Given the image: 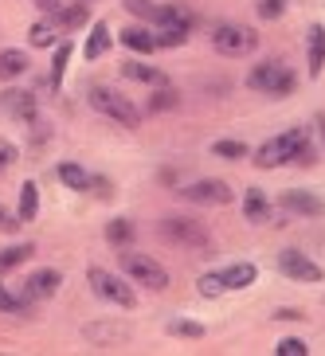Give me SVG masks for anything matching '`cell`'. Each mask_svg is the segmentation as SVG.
<instances>
[{
  "mask_svg": "<svg viewBox=\"0 0 325 356\" xmlns=\"http://www.w3.org/2000/svg\"><path fill=\"white\" fill-rule=\"evenodd\" d=\"M247 86L259 90V95H267V98H290L294 86H298V74H294L283 59H267V63L247 71Z\"/></svg>",
  "mask_w": 325,
  "mask_h": 356,
  "instance_id": "obj_1",
  "label": "cell"
},
{
  "mask_svg": "<svg viewBox=\"0 0 325 356\" xmlns=\"http://www.w3.org/2000/svg\"><path fill=\"white\" fill-rule=\"evenodd\" d=\"M86 102H90V110L106 114L110 122H118V126H126V129L141 126V110H137L122 90H114V86H90V90H86Z\"/></svg>",
  "mask_w": 325,
  "mask_h": 356,
  "instance_id": "obj_2",
  "label": "cell"
},
{
  "mask_svg": "<svg viewBox=\"0 0 325 356\" xmlns=\"http://www.w3.org/2000/svg\"><path fill=\"white\" fill-rule=\"evenodd\" d=\"M212 47L228 59H243V55L259 51V32L247 24H216L212 28Z\"/></svg>",
  "mask_w": 325,
  "mask_h": 356,
  "instance_id": "obj_3",
  "label": "cell"
},
{
  "mask_svg": "<svg viewBox=\"0 0 325 356\" xmlns=\"http://www.w3.org/2000/svg\"><path fill=\"white\" fill-rule=\"evenodd\" d=\"M122 274H126L129 282L145 286V290L161 293L168 290V270L161 266L157 259H149V254H137V251H122Z\"/></svg>",
  "mask_w": 325,
  "mask_h": 356,
  "instance_id": "obj_4",
  "label": "cell"
},
{
  "mask_svg": "<svg viewBox=\"0 0 325 356\" xmlns=\"http://www.w3.org/2000/svg\"><path fill=\"white\" fill-rule=\"evenodd\" d=\"M86 282H90V290H95L98 298H102V302L118 305V309H134V305H137L134 286H129L126 278L110 274L106 266H90V270H86Z\"/></svg>",
  "mask_w": 325,
  "mask_h": 356,
  "instance_id": "obj_5",
  "label": "cell"
},
{
  "mask_svg": "<svg viewBox=\"0 0 325 356\" xmlns=\"http://www.w3.org/2000/svg\"><path fill=\"white\" fill-rule=\"evenodd\" d=\"M161 235L177 247H192V251H212V235L200 220H189V216H165L161 220Z\"/></svg>",
  "mask_w": 325,
  "mask_h": 356,
  "instance_id": "obj_6",
  "label": "cell"
},
{
  "mask_svg": "<svg viewBox=\"0 0 325 356\" xmlns=\"http://www.w3.org/2000/svg\"><path fill=\"white\" fill-rule=\"evenodd\" d=\"M302 137H310V129L294 126V129H286V134L271 137V141H262V145L255 149V161H251V165H255V168H278V165H290V153H294V145H298Z\"/></svg>",
  "mask_w": 325,
  "mask_h": 356,
  "instance_id": "obj_7",
  "label": "cell"
},
{
  "mask_svg": "<svg viewBox=\"0 0 325 356\" xmlns=\"http://www.w3.org/2000/svg\"><path fill=\"white\" fill-rule=\"evenodd\" d=\"M177 196L184 200V204H200V208H223V204H231V200H235V192H231L228 180L204 177V180H192V184H184Z\"/></svg>",
  "mask_w": 325,
  "mask_h": 356,
  "instance_id": "obj_8",
  "label": "cell"
},
{
  "mask_svg": "<svg viewBox=\"0 0 325 356\" xmlns=\"http://www.w3.org/2000/svg\"><path fill=\"white\" fill-rule=\"evenodd\" d=\"M278 270L286 274V278H294V282H310V286H317V282H325V270L317 266L314 259L306 251H298V247H286V251H278Z\"/></svg>",
  "mask_w": 325,
  "mask_h": 356,
  "instance_id": "obj_9",
  "label": "cell"
},
{
  "mask_svg": "<svg viewBox=\"0 0 325 356\" xmlns=\"http://www.w3.org/2000/svg\"><path fill=\"white\" fill-rule=\"evenodd\" d=\"M278 208L290 211V216H306V220H317V216H325V200L317 196V192L310 188H290L278 196Z\"/></svg>",
  "mask_w": 325,
  "mask_h": 356,
  "instance_id": "obj_10",
  "label": "cell"
},
{
  "mask_svg": "<svg viewBox=\"0 0 325 356\" xmlns=\"http://www.w3.org/2000/svg\"><path fill=\"white\" fill-rule=\"evenodd\" d=\"M59 286H63V274L55 270V266H43V270L28 274V282H24L20 293H28L32 302H47V298L59 293Z\"/></svg>",
  "mask_w": 325,
  "mask_h": 356,
  "instance_id": "obj_11",
  "label": "cell"
},
{
  "mask_svg": "<svg viewBox=\"0 0 325 356\" xmlns=\"http://www.w3.org/2000/svg\"><path fill=\"white\" fill-rule=\"evenodd\" d=\"M0 114L16 118V122H28L32 126L35 122V95H28V90H4L0 95Z\"/></svg>",
  "mask_w": 325,
  "mask_h": 356,
  "instance_id": "obj_12",
  "label": "cell"
},
{
  "mask_svg": "<svg viewBox=\"0 0 325 356\" xmlns=\"http://www.w3.org/2000/svg\"><path fill=\"white\" fill-rule=\"evenodd\" d=\"M118 40L126 43L129 51H137V55H153V51H157V32L145 28V24H129V28H122Z\"/></svg>",
  "mask_w": 325,
  "mask_h": 356,
  "instance_id": "obj_13",
  "label": "cell"
},
{
  "mask_svg": "<svg viewBox=\"0 0 325 356\" xmlns=\"http://www.w3.org/2000/svg\"><path fill=\"white\" fill-rule=\"evenodd\" d=\"M243 216H247V223H274V204L267 200L262 188H247V196H243Z\"/></svg>",
  "mask_w": 325,
  "mask_h": 356,
  "instance_id": "obj_14",
  "label": "cell"
},
{
  "mask_svg": "<svg viewBox=\"0 0 325 356\" xmlns=\"http://www.w3.org/2000/svg\"><path fill=\"white\" fill-rule=\"evenodd\" d=\"M306 67H310V79L325 71V28L314 24L310 32H306Z\"/></svg>",
  "mask_w": 325,
  "mask_h": 356,
  "instance_id": "obj_15",
  "label": "cell"
},
{
  "mask_svg": "<svg viewBox=\"0 0 325 356\" xmlns=\"http://www.w3.org/2000/svg\"><path fill=\"white\" fill-rule=\"evenodd\" d=\"M220 278H223V290H247L259 278V266L255 262H231V266L220 270Z\"/></svg>",
  "mask_w": 325,
  "mask_h": 356,
  "instance_id": "obj_16",
  "label": "cell"
},
{
  "mask_svg": "<svg viewBox=\"0 0 325 356\" xmlns=\"http://www.w3.org/2000/svg\"><path fill=\"white\" fill-rule=\"evenodd\" d=\"M110 43H114V35H110V24H106V20H95V24H90V35H86V43H83V55L95 63V59H102V55L110 51Z\"/></svg>",
  "mask_w": 325,
  "mask_h": 356,
  "instance_id": "obj_17",
  "label": "cell"
},
{
  "mask_svg": "<svg viewBox=\"0 0 325 356\" xmlns=\"http://www.w3.org/2000/svg\"><path fill=\"white\" fill-rule=\"evenodd\" d=\"M28 51H20V47H4L0 51V83H16L20 74H28Z\"/></svg>",
  "mask_w": 325,
  "mask_h": 356,
  "instance_id": "obj_18",
  "label": "cell"
},
{
  "mask_svg": "<svg viewBox=\"0 0 325 356\" xmlns=\"http://www.w3.org/2000/svg\"><path fill=\"white\" fill-rule=\"evenodd\" d=\"M55 177H59V184H67L71 192H90V172H86L79 161H59V165H55Z\"/></svg>",
  "mask_w": 325,
  "mask_h": 356,
  "instance_id": "obj_19",
  "label": "cell"
},
{
  "mask_svg": "<svg viewBox=\"0 0 325 356\" xmlns=\"http://www.w3.org/2000/svg\"><path fill=\"white\" fill-rule=\"evenodd\" d=\"M122 74H126L129 83H145V86H165V71H157V67L141 63V59H129V63H122Z\"/></svg>",
  "mask_w": 325,
  "mask_h": 356,
  "instance_id": "obj_20",
  "label": "cell"
},
{
  "mask_svg": "<svg viewBox=\"0 0 325 356\" xmlns=\"http://www.w3.org/2000/svg\"><path fill=\"white\" fill-rule=\"evenodd\" d=\"M153 24H157V28H184V32H192L196 20H192V12L184 8V4H161Z\"/></svg>",
  "mask_w": 325,
  "mask_h": 356,
  "instance_id": "obj_21",
  "label": "cell"
},
{
  "mask_svg": "<svg viewBox=\"0 0 325 356\" xmlns=\"http://www.w3.org/2000/svg\"><path fill=\"white\" fill-rule=\"evenodd\" d=\"M134 235H137V227H134V220H126V216H114V220L106 223V243L118 247V251H126L129 243H134Z\"/></svg>",
  "mask_w": 325,
  "mask_h": 356,
  "instance_id": "obj_22",
  "label": "cell"
},
{
  "mask_svg": "<svg viewBox=\"0 0 325 356\" xmlns=\"http://www.w3.org/2000/svg\"><path fill=\"white\" fill-rule=\"evenodd\" d=\"M28 43H32V47H55V43H59V24H55L51 16L35 20L32 28H28Z\"/></svg>",
  "mask_w": 325,
  "mask_h": 356,
  "instance_id": "obj_23",
  "label": "cell"
},
{
  "mask_svg": "<svg viewBox=\"0 0 325 356\" xmlns=\"http://www.w3.org/2000/svg\"><path fill=\"white\" fill-rule=\"evenodd\" d=\"M51 20L59 24V32H74V28H83V24L90 20V8H86V4H63Z\"/></svg>",
  "mask_w": 325,
  "mask_h": 356,
  "instance_id": "obj_24",
  "label": "cell"
},
{
  "mask_svg": "<svg viewBox=\"0 0 325 356\" xmlns=\"http://www.w3.org/2000/svg\"><path fill=\"white\" fill-rule=\"evenodd\" d=\"M32 298L28 293H12L8 286L0 282V314H16V317H32Z\"/></svg>",
  "mask_w": 325,
  "mask_h": 356,
  "instance_id": "obj_25",
  "label": "cell"
},
{
  "mask_svg": "<svg viewBox=\"0 0 325 356\" xmlns=\"http://www.w3.org/2000/svg\"><path fill=\"white\" fill-rule=\"evenodd\" d=\"M20 223H32L40 216V188H35V180H24L20 184V208H16Z\"/></svg>",
  "mask_w": 325,
  "mask_h": 356,
  "instance_id": "obj_26",
  "label": "cell"
},
{
  "mask_svg": "<svg viewBox=\"0 0 325 356\" xmlns=\"http://www.w3.org/2000/svg\"><path fill=\"white\" fill-rule=\"evenodd\" d=\"M71 40H59L55 43V55H51V74H47V83H51V90H59V83H63L67 74V63H71Z\"/></svg>",
  "mask_w": 325,
  "mask_h": 356,
  "instance_id": "obj_27",
  "label": "cell"
},
{
  "mask_svg": "<svg viewBox=\"0 0 325 356\" xmlns=\"http://www.w3.org/2000/svg\"><path fill=\"white\" fill-rule=\"evenodd\" d=\"M32 254H35L32 243H12V247H4V251H0V274H8V270H16V266H24Z\"/></svg>",
  "mask_w": 325,
  "mask_h": 356,
  "instance_id": "obj_28",
  "label": "cell"
},
{
  "mask_svg": "<svg viewBox=\"0 0 325 356\" xmlns=\"http://www.w3.org/2000/svg\"><path fill=\"white\" fill-rule=\"evenodd\" d=\"M149 114H165V110H177V106H180V90H177V86H157V90H153V95H149Z\"/></svg>",
  "mask_w": 325,
  "mask_h": 356,
  "instance_id": "obj_29",
  "label": "cell"
},
{
  "mask_svg": "<svg viewBox=\"0 0 325 356\" xmlns=\"http://www.w3.org/2000/svg\"><path fill=\"white\" fill-rule=\"evenodd\" d=\"M290 165H298V168H314L317 165V149H314V141H310V137H302V141L294 145Z\"/></svg>",
  "mask_w": 325,
  "mask_h": 356,
  "instance_id": "obj_30",
  "label": "cell"
},
{
  "mask_svg": "<svg viewBox=\"0 0 325 356\" xmlns=\"http://www.w3.org/2000/svg\"><path fill=\"white\" fill-rule=\"evenodd\" d=\"M165 329H168V337H189V341L204 337V325H200V321H189V317H173Z\"/></svg>",
  "mask_w": 325,
  "mask_h": 356,
  "instance_id": "obj_31",
  "label": "cell"
},
{
  "mask_svg": "<svg viewBox=\"0 0 325 356\" xmlns=\"http://www.w3.org/2000/svg\"><path fill=\"white\" fill-rule=\"evenodd\" d=\"M196 290H200V298H220V293H228V290H223V278H220V270H208V274H200V278H196Z\"/></svg>",
  "mask_w": 325,
  "mask_h": 356,
  "instance_id": "obj_32",
  "label": "cell"
},
{
  "mask_svg": "<svg viewBox=\"0 0 325 356\" xmlns=\"http://www.w3.org/2000/svg\"><path fill=\"white\" fill-rule=\"evenodd\" d=\"M122 4H126V12L137 16L141 24H153L157 20V8H161V4H153V0H122Z\"/></svg>",
  "mask_w": 325,
  "mask_h": 356,
  "instance_id": "obj_33",
  "label": "cell"
},
{
  "mask_svg": "<svg viewBox=\"0 0 325 356\" xmlns=\"http://www.w3.org/2000/svg\"><path fill=\"white\" fill-rule=\"evenodd\" d=\"M212 153L223 157V161H243V157H247V145H243V141H216Z\"/></svg>",
  "mask_w": 325,
  "mask_h": 356,
  "instance_id": "obj_34",
  "label": "cell"
},
{
  "mask_svg": "<svg viewBox=\"0 0 325 356\" xmlns=\"http://www.w3.org/2000/svg\"><path fill=\"white\" fill-rule=\"evenodd\" d=\"M189 43V32L184 28H161L157 32V51L161 47H184Z\"/></svg>",
  "mask_w": 325,
  "mask_h": 356,
  "instance_id": "obj_35",
  "label": "cell"
},
{
  "mask_svg": "<svg viewBox=\"0 0 325 356\" xmlns=\"http://www.w3.org/2000/svg\"><path fill=\"white\" fill-rule=\"evenodd\" d=\"M274 353H278V356H306V353H310V345H306L302 337H283V341L274 345Z\"/></svg>",
  "mask_w": 325,
  "mask_h": 356,
  "instance_id": "obj_36",
  "label": "cell"
},
{
  "mask_svg": "<svg viewBox=\"0 0 325 356\" xmlns=\"http://www.w3.org/2000/svg\"><path fill=\"white\" fill-rule=\"evenodd\" d=\"M255 12H259V20H278V16L286 12V0H259Z\"/></svg>",
  "mask_w": 325,
  "mask_h": 356,
  "instance_id": "obj_37",
  "label": "cell"
},
{
  "mask_svg": "<svg viewBox=\"0 0 325 356\" xmlns=\"http://www.w3.org/2000/svg\"><path fill=\"white\" fill-rule=\"evenodd\" d=\"M90 196H98V200H110V196H114V184H110L106 177H95V172H90Z\"/></svg>",
  "mask_w": 325,
  "mask_h": 356,
  "instance_id": "obj_38",
  "label": "cell"
},
{
  "mask_svg": "<svg viewBox=\"0 0 325 356\" xmlns=\"http://www.w3.org/2000/svg\"><path fill=\"white\" fill-rule=\"evenodd\" d=\"M16 157H20V149L12 145V141H0V172L16 165Z\"/></svg>",
  "mask_w": 325,
  "mask_h": 356,
  "instance_id": "obj_39",
  "label": "cell"
},
{
  "mask_svg": "<svg viewBox=\"0 0 325 356\" xmlns=\"http://www.w3.org/2000/svg\"><path fill=\"white\" fill-rule=\"evenodd\" d=\"M24 223H20V216H12L4 204H0V231H20Z\"/></svg>",
  "mask_w": 325,
  "mask_h": 356,
  "instance_id": "obj_40",
  "label": "cell"
},
{
  "mask_svg": "<svg viewBox=\"0 0 325 356\" xmlns=\"http://www.w3.org/2000/svg\"><path fill=\"white\" fill-rule=\"evenodd\" d=\"M302 309H290V305H283V309H274V321H302Z\"/></svg>",
  "mask_w": 325,
  "mask_h": 356,
  "instance_id": "obj_41",
  "label": "cell"
},
{
  "mask_svg": "<svg viewBox=\"0 0 325 356\" xmlns=\"http://www.w3.org/2000/svg\"><path fill=\"white\" fill-rule=\"evenodd\" d=\"M35 4L43 8V16H55V12L63 8V0H35Z\"/></svg>",
  "mask_w": 325,
  "mask_h": 356,
  "instance_id": "obj_42",
  "label": "cell"
},
{
  "mask_svg": "<svg viewBox=\"0 0 325 356\" xmlns=\"http://www.w3.org/2000/svg\"><path fill=\"white\" fill-rule=\"evenodd\" d=\"M317 134H322V141H325V114H317Z\"/></svg>",
  "mask_w": 325,
  "mask_h": 356,
  "instance_id": "obj_43",
  "label": "cell"
}]
</instances>
